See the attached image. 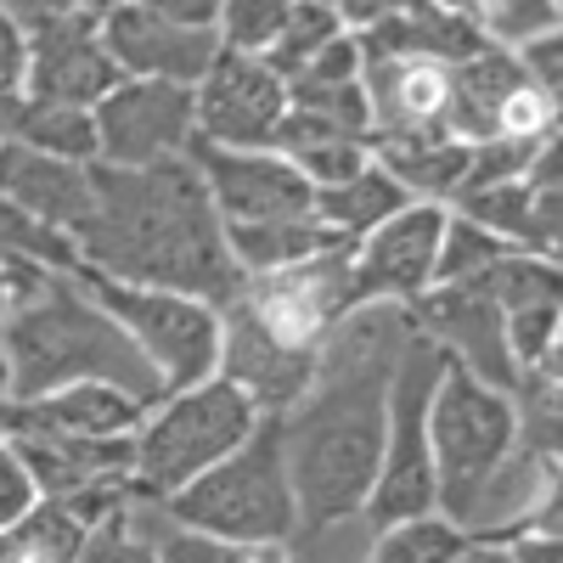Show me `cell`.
Here are the masks:
<instances>
[{"mask_svg": "<svg viewBox=\"0 0 563 563\" xmlns=\"http://www.w3.org/2000/svg\"><path fill=\"white\" fill-rule=\"evenodd\" d=\"M23 74H29V40L12 7H0V97H23Z\"/></svg>", "mask_w": 563, "mask_h": 563, "instance_id": "cell-37", "label": "cell"}, {"mask_svg": "<svg viewBox=\"0 0 563 563\" xmlns=\"http://www.w3.org/2000/svg\"><path fill=\"white\" fill-rule=\"evenodd\" d=\"M355 79H361V45H355V34H339L333 45H321L288 85H355Z\"/></svg>", "mask_w": 563, "mask_h": 563, "instance_id": "cell-34", "label": "cell"}, {"mask_svg": "<svg viewBox=\"0 0 563 563\" xmlns=\"http://www.w3.org/2000/svg\"><path fill=\"white\" fill-rule=\"evenodd\" d=\"M97 119V164L102 169H158L192 147V90L124 79L90 108Z\"/></svg>", "mask_w": 563, "mask_h": 563, "instance_id": "cell-10", "label": "cell"}, {"mask_svg": "<svg viewBox=\"0 0 563 563\" xmlns=\"http://www.w3.org/2000/svg\"><path fill=\"white\" fill-rule=\"evenodd\" d=\"M102 45L124 79H153L180 90H198V79L220 57L214 29H180L158 7H102Z\"/></svg>", "mask_w": 563, "mask_h": 563, "instance_id": "cell-16", "label": "cell"}, {"mask_svg": "<svg viewBox=\"0 0 563 563\" xmlns=\"http://www.w3.org/2000/svg\"><path fill=\"white\" fill-rule=\"evenodd\" d=\"M501 552H507V563H558L563 558L558 536H519V541L501 547Z\"/></svg>", "mask_w": 563, "mask_h": 563, "instance_id": "cell-38", "label": "cell"}, {"mask_svg": "<svg viewBox=\"0 0 563 563\" xmlns=\"http://www.w3.org/2000/svg\"><path fill=\"white\" fill-rule=\"evenodd\" d=\"M12 18L29 40V102L97 108L108 90L124 85L119 63L102 45V7H12Z\"/></svg>", "mask_w": 563, "mask_h": 563, "instance_id": "cell-9", "label": "cell"}, {"mask_svg": "<svg viewBox=\"0 0 563 563\" xmlns=\"http://www.w3.org/2000/svg\"><path fill=\"white\" fill-rule=\"evenodd\" d=\"M243 563H288V558H282V547H249Z\"/></svg>", "mask_w": 563, "mask_h": 563, "instance_id": "cell-40", "label": "cell"}, {"mask_svg": "<svg viewBox=\"0 0 563 563\" xmlns=\"http://www.w3.org/2000/svg\"><path fill=\"white\" fill-rule=\"evenodd\" d=\"M474 23L496 52H525L530 40L563 34V18L547 0H490V7H474Z\"/></svg>", "mask_w": 563, "mask_h": 563, "instance_id": "cell-28", "label": "cell"}, {"mask_svg": "<svg viewBox=\"0 0 563 563\" xmlns=\"http://www.w3.org/2000/svg\"><path fill=\"white\" fill-rule=\"evenodd\" d=\"M474 288L507 316L525 305H547L558 299V260H536V254H507L496 271H485Z\"/></svg>", "mask_w": 563, "mask_h": 563, "instance_id": "cell-27", "label": "cell"}, {"mask_svg": "<svg viewBox=\"0 0 563 563\" xmlns=\"http://www.w3.org/2000/svg\"><path fill=\"white\" fill-rule=\"evenodd\" d=\"M79 563H158V547L130 530V507H124L113 519H102L97 530H85Z\"/></svg>", "mask_w": 563, "mask_h": 563, "instance_id": "cell-32", "label": "cell"}, {"mask_svg": "<svg viewBox=\"0 0 563 563\" xmlns=\"http://www.w3.org/2000/svg\"><path fill=\"white\" fill-rule=\"evenodd\" d=\"M467 541L474 536H462L456 525L440 519V512H429V519L378 530V547H372L366 563H456L467 552Z\"/></svg>", "mask_w": 563, "mask_h": 563, "instance_id": "cell-25", "label": "cell"}, {"mask_svg": "<svg viewBox=\"0 0 563 563\" xmlns=\"http://www.w3.org/2000/svg\"><path fill=\"white\" fill-rule=\"evenodd\" d=\"M445 355L429 339H406L389 372V400H384V462L366 496V519L389 530L434 512V456H429V406L445 378Z\"/></svg>", "mask_w": 563, "mask_h": 563, "instance_id": "cell-7", "label": "cell"}, {"mask_svg": "<svg viewBox=\"0 0 563 563\" xmlns=\"http://www.w3.org/2000/svg\"><path fill=\"white\" fill-rule=\"evenodd\" d=\"M175 530H192L225 547H282L299 530L288 467H282V417H260V429L214 462L209 474H198L186 490L164 501Z\"/></svg>", "mask_w": 563, "mask_h": 563, "instance_id": "cell-4", "label": "cell"}, {"mask_svg": "<svg viewBox=\"0 0 563 563\" xmlns=\"http://www.w3.org/2000/svg\"><path fill=\"white\" fill-rule=\"evenodd\" d=\"M0 260H29V265H45V271H63L74 276L79 271V249L74 238H63V231L29 220L18 203L0 198Z\"/></svg>", "mask_w": 563, "mask_h": 563, "instance_id": "cell-26", "label": "cell"}, {"mask_svg": "<svg viewBox=\"0 0 563 563\" xmlns=\"http://www.w3.org/2000/svg\"><path fill=\"white\" fill-rule=\"evenodd\" d=\"M12 141L57 164H97V119L90 108H57V102H18Z\"/></svg>", "mask_w": 563, "mask_h": 563, "instance_id": "cell-21", "label": "cell"}, {"mask_svg": "<svg viewBox=\"0 0 563 563\" xmlns=\"http://www.w3.org/2000/svg\"><path fill=\"white\" fill-rule=\"evenodd\" d=\"M74 276L119 321V333L141 350V361L153 366L164 400L209 384L220 372V310L186 299V294H164V288H124V282H108L85 265Z\"/></svg>", "mask_w": 563, "mask_h": 563, "instance_id": "cell-8", "label": "cell"}, {"mask_svg": "<svg viewBox=\"0 0 563 563\" xmlns=\"http://www.w3.org/2000/svg\"><path fill=\"white\" fill-rule=\"evenodd\" d=\"M406 339V310L361 305L321 344L310 395L282 417V467H288L299 530L344 525L366 507L384 462L389 372Z\"/></svg>", "mask_w": 563, "mask_h": 563, "instance_id": "cell-1", "label": "cell"}, {"mask_svg": "<svg viewBox=\"0 0 563 563\" xmlns=\"http://www.w3.org/2000/svg\"><path fill=\"white\" fill-rule=\"evenodd\" d=\"M288 108L327 124V130H339V135H350V141L372 135V108H366L361 79L355 85H288Z\"/></svg>", "mask_w": 563, "mask_h": 563, "instance_id": "cell-29", "label": "cell"}, {"mask_svg": "<svg viewBox=\"0 0 563 563\" xmlns=\"http://www.w3.org/2000/svg\"><path fill=\"white\" fill-rule=\"evenodd\" d=\"M406 203H411V198L400 192V186H395V180H389L378 164H366L355 180H344V186H327V192H316L310 214H316L327 231H339L344 243H361L366 231H378L384 220H395Z\"/></svg>", "mask_w": 563, "mask_h": 563, "instance_id": "cell-20", "label": "cell"}, {"mask_svg": "<svg viewBox=\"0 0 563 563\" xmlns=\"http://www.w3.org/2000/svg\"><path fill=\"white\" fill-rule=\"evenodd\" d=\"M153 547H158V563H243V547H225V541H209L192 530H169Z\"/></svg>", "mask_w": 563, "mask_h": 563, "instance_id": "cell-36", "label": "cell"}, {"mask_svg": "<svg viewBox=\"0 0 563 563\" xmlns=\"http://www.w3.org/2000/svg\"><path fill=\"white\" fill-rule=\"evenodd\" d=\"M507 254L501 238H490V231H479L474 220H462L445 209V231H440V254H434V288H467V282H479L485 271H496Z\"/></svg>", "mask_w": 563, "mask_h": 563, "instance_id": "cell-22", "label": "cell"}, {"mask_svg": "<svg viewBox=\"0 0 563 563\" xmlns=\"http://www.w3.org/2000/svg\"><path fill=\"white\" fill-rule=\"evenodd\" d=\"M282 113H288V85L260 57L220 52L192 90V135L225 153H271Z\"/></svg>", "mask_w": 563, "mask_h": 563, "instance_id": "cell-11", "label": "cell"}, {"mask_svg": "<svg viewBox=\"0 0 563 563\" xmlns=\"http://www.w3.org/2000/svg\"><path fill=\"white\" fill-rule=\"evenodd\" d=\"M366 153L411 203H440V209H451L456 186H462V169H467V147L451 141V135H440V141H406V147H400V141H372Z\"/></svg>", "mask_w": 563, "mask_h": 563, "instance_id": "cell-19", "label": "cell"}, {"mask_svg": "<svg viewBox=\"0 0 563 563\" xmlns=\"http://www.w3.org/2000/svg\"><path fill=\"white\" fill-rule=\"evenodd\" d=\"M0 400H7V350H0Z\"/></svg>", "mask_w": 563, "mask_h": 563, "instance_id": "cell-42", "label": "cell"}, {"mask_svg": "<svg viewBox=\"0 0 563 563\" xmlns=\"http://www.w3.org/2000/svg\"><path fill=\"white\" fill-rule=\"evenodd\" d=\"M18 102L23 97H0V147L12 141V124H18Z\"/></svg>", "mask_w": 563, "mask_h": 563, "instance_id": "cell-39", "label": "cell"}, {"mask_svg": "<svg viewBox=\"0 0 563 563\" xmlns=\"http://www.w3.org/2000/svg\"><path fill=\"white\" fill-rule=\"evenodd\" d=\"M7 271V327H0V350H7V400L29 406L68 384H108L124 389L141 406H158L164 389L141 350L119 333V321L79 288V276L45 271L29 260H0Z\"/></svg>", "mask_w": 563, "mask_h": 563, "instance_id": "cell-3", "label": "cell"}, {"mask_svg": "<svg viewBox=\"0 0 563 563\" xmlns=\"http://www.w3.org/2000/svg\"><path fill=\"white\" fill-rule=\"evenodd\" d=\"M316 361L321 355H305V350H288L282 339H271L243 299H231L220 310V372L214 378H225L260 417H288L316 384Z\"/></svg>", "mask_w": 563, "mask_h": 563, "instance_id": "cell-15", "label": "cell"}, {"mask_svg": "<svg viewBox=\"0 0 563 563\" xmlns=\"http://www.w3.org/2000/svg\"><path fill=\"white\" fill-rule=\"evenodd\" d=\"M34 507H40V490H34V479H29V467L18 462V451H12L7 440H0V536L18 530Z\"/></svg>", "mask_w": 563, "mask_h": 563, "instance_id": "cell-33", "label": "cell"}, {"mask_svg": "<svg viewBox=\"0 0 563 563\" xmlns=\"http://www.w3.org/2000/svg\"><path fill=\"white\" fill-rule=\"evenodd\" d=\"M276 158H282V153H276ZM288 164L305 175L310 192H327V186L355 180V175L372 164V153H366V141H310V147L288 153Z\"/></svg>", "mask_w": 563, "mask_h": 563, "instance_id": "cell-31", "label": "cell"}, {"mask_svg": "<svg viewBox=\"0 0 563 563\" xmlns=\"http://www.w3.org/2000/svg\"><path fill=\"white\" fill-rule=\"evenodd\" d=\"M260 429V411L231 389L225 378H209L186 395H169L141 417L135 456H130V490L135 501H169L214 462H225L249 434Z\"/></svg>", "mask_w": 563, "mask_h": 563, "instance_id": "cell-5", "label": "cell"}, {"mask_svg": "<svg viewBox=\"0 0 563 563\" xmlns=\"http://www.w3.org/2000/svg\"><path fill=\"white\" fill-rule=\"evenodd\" d=\"M406 327L417 339H429L451 366H462L467 378H479L496 395H519V366L507 355V333H501V310L467 282V288H429L411 310Z\"/></svg>", "mask_w": 563, "mask_h": 563, "instance_id": "cell-14", "label": "cell"}, {"mask_svg": "<svg viewBox=\"0 0 563 563\" xmlns=\"http://www.w3.org/2000/svg\"><path fill=\"white\" fill-rule=\"evenodd\" d=\"M90 186H97V214L74 231L85 271L124 288L186 294L209 310H225L243 294L249 276L225 254V231L192 158H169L158 169L90 164Z\"/></svg>", "mask_w": 563, "mask_h": 563, "instance_id": "cell-2", "label": "cell"}, {"mask_svg": "<svg viewBox=\"0 0 563 563\" xmlns=\"http://www.w3.org/2000/svg\"><path fill=\"white\" fill-rule=\"evenodd\" d=\"M445 209L440 203H406L395 220L350 249V294L361 305H395L411 310L422 294L434 288V254H440Z\"/></svg>", "mask_w": 563, "mask_h": 563, "instance_id": "cell-13", "label": "cell"}, {"mask_svg": "<svg viewBox=\"0 0 563 563\" xmlns=\"http://www.w3.org/2000/svg\"><path fill=\"white\" fill-rule=\"evenodd\" d=\"M333 249H350L339 231H327L316 214L305 220H271V225H238L225 231V254L238 260L243 276H276V271H294L310 265Z\"/></svg>", "mask_w": 563, "mask_h": 563, "instance_id": "cell-18", "label": "cell"}, {"mask_svg": "<svg viewBox=\"0 0 563 563\" xmlns=\"http://www.w3.org/2000/svg\"><path fill=\"white\" fill-rule=\"evenodd\" d=\"M186 158H192V169L203 180L220 231L271 225V220H305L310 203H316L305 175L288 158H276V153H225V147H209V141L192 135Z\"/></svg>", "mask_w": 563, "mask_h": 563, "instance_id": "cell-12", "label": "cell"}, {"mask_svg": "<svg viewBox=\"0 0 563 563\" xmlns=\"http://www.w3.org/2000/svg\"><path fill=\"white\" fill-rule=\"evenodd\" d=\"M7 310H12V294H7V271H0V327H7Z\"/></svg>", "mask_w": 563, "mask_h": 563, "instance_id": "cell-41", "label": "cell"}, {"mask_svg": "<svg viewBox=\"0 0 563 563\" xmlns=\"http://www.w3.org/2000/svg\"><path fill=\"white\" fill-rule=\"evenodd\" d=\"M0 198L18 203L29 220L63 231H74L97 214V186H90V164H57V158H40L18 141L0 147Z\"/></svg>", "mask_w": 563, "mask_h": 563, "instance_id": "cell-17", "label": "cell"}, {"mask_svg": "<svg viewBox=\"0 0 563 563\" xmlns=\"http://www.w3.org/2000/svg\"><path fill=\"white\" fill-rule=\"evenodd\" d=\"M79 541H85V530L68 512L40 501L18 530L0 536V563H79Z\"/></svg>", "mask_w": 563, "mask_h": 563, "instance_id": "cell-24", "label": "cell"}, {"mask_svg": "<svg viewBox=\"0 0 563 563\" xmlns=\"http://www.w3.org/2000/svg\"><path fill=\"white\" fill-rule=\"evenodd\" d=\"M512 57H519V68H525V79H530L536 97H547V102L558 108V90H563V34L530 40L525 52H512Z\"/></svg>", "mask_w": 563, "mask_h": 563, "instance_id": "cell-35", "label": "cell"}, {"mask_svg": "<svg viewBox=\"0 0 563 563\" xmlns=\"http://www.w3.org/2000/svg\"><path fill=\"white\" fill-rule=\"evenodd\" d=\"M519 400L485 389L479 378H467L462 366H445V378L429 406V456H434V512L445 525L467 536L474 525L479 490L490 474L512 456L519 440Z\"/></svg>", "mask_w": 563, "mask_h": 563, "instance_id": "cell-6", "label": "cell"}, {"mask_svg": "<svg viewBox=\"0 0 563 563\" xmlns=\"http://www.w3.org/2000/svg\"><path fill=\"white\" fill-rule=\"evenodd\" d=\"M344 34V23H339V7H321V0H294L288 7V23H282V34H276V45L260 57L282 85H288L321 45H333Z\"/></svg>", "mask_w": 563, "mask_h": 563, "instance_id": "cell-23", "label": "cell"}, {"mask_svg": "<svg viewBox=\"0 0 563 563\" xmlns=\"http://www.w3.org/2000/svg\"><path fill=\"white\" fill-rule=\"evenodd\" d=\"M282 23H288V7H282V0H225L214 34H220V52L265 57L276 45V34H282Z\"/></svg>", "mask_w": 563, "mask_h": 563, "instance_id": "cell-30", "label": "cell"}]
</instances>
